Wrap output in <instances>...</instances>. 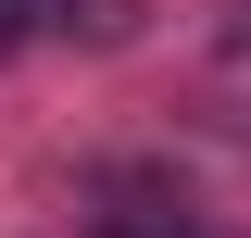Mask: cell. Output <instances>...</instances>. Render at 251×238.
Masks as SVG:
<instances>
[{"mask_svg":"<svg viewBox=\"0 0 251 238\" xmlns=\"http://www.w3.org/2000/svg\"><path fill=\"white\" fill-rule=\"evenodd\" d=\"M226 50H251V0H239V25H226Z\"/></svg>","mask_w":251,"mask_h":238,"instance_id":"cell-2","label":"cell"},{"mask_svg":"<svg viewBox=\"0 0 251 238\" xmlns=\"http://www.w3.org/2000/svg\"><path fill=\"white\" fill-rule=\"evenodd\" d=\"M113 0H0V50H25V38H50V25H100Z\"/></svg>","mask_w":251,"mask_h":238,"instance_id":"cell-1","label":"cell"}]
</instances>
